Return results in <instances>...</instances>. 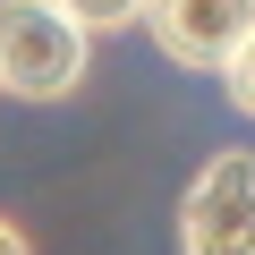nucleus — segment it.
I'll list each match as a JSON object with an SVG mask.
<instances>
[{
    "label": "nucleus",
    "mask_w": 255,
    "mask_h": 255,
    "mask_svg": "<svg viewBox=\"0 0 255 255\" xmlns=\"http://www.w3.org/2000/svg\"><path fill=\"white\" fill-rule=\"evenodd\" d=\"M85 26L60 0H0V94L17 102H60L85 85Z\"/></svg>",
    "instance_id": "1"
},
{
    "label": "nucleus",
    "mask_w": 255,
    "mask_h": 255,
    "mask_svg": "<svg viewBox=\"0 0 255 255\" xmlns=\"http://www.w3.org/2000/svg\"><path fill=\"white\" fill-rule=\"evenodd\" d=\"M187 255H255V153H213L179 204Z\"/></svg>",
    "instance_id": "2"
},
{
    "label": "nucleus",
    "mask_w": 255,
    "mask_h": 255,
    "mask_svg": "<svg viewBox=\"0 0 255 255\" xmlns=\"http://www.w3.org/2000/svg\"><path fill=\"white\" fill-rule=\"evenodd\" d=\"M145 26L179 68L221 77V60L255 34V0H145Z\"/></svg>",
    "instance_id": "3"
},
{
    "label": "nucleus",
    "mask_w": 255,
    "mask_h": 255,
    "mask_svg": "<svg viewBox=\"0 0 255 255\" xmlns=\"http://www.w3.org/2000/svg\"><path fill=\"white\" fill-rule=\"evenodd\" d=\"M60 9H68L85 34H119V26H136V17H145V0H60Z\"/></svg>",
    "instance_id": "4"
},
{
    "label": "nucleus",
    "mask_w": 255,
    "mask_h": 255,
    "mask_svg": "<svg viewBox=\"0 0 255 255\" xmlns=\"http://www.w3.org/2000/svg\"><path fill=\"white\" fill-rule=\"evenodd\" d=\"M221 94H230V102H238V111L255 119V34H247V43H238V51L221 60Z\"/></svg>",
    "instance_id": "5"
},
{
    "label": "nucleus",
    "mask_w": 255,
    "mask_h": 255,
    "mask_svg": "<svg viewBox=\"0 0 255 255\" xmlns=\"http://www.w3.org/2000/svg\"><path fill=\"white\" fill-rule=\"evenodd\" d=\"M0 255H34V247H26V230H17L9 213H0Z\"/></svg>",
    "instance_id": "6"
}]
</instances>
